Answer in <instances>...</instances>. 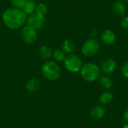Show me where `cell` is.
I'll return each mask as SVG.
<instances>
[{
    "label": "cell",
    "instance_id": "1",
    "mask_svg": "<svg viewBox=\"0 0 128 128\" xmlns=\"http://www.w3.org/2000/svg\"><path fill=\"white\" fill-rule=\"evenodd\" d=\"M4 24L10 29H18L22 28L26 22L27 15L22 10L10 8L5 10L2 14Z\"/></svg>",
    "mask_w": 128,
    "mask_h": 128
},
{
    "label": "cell",
    "instance_id": "2",
    "mask_svg": "<svg viewBox=\"0 0 128 128\" xmlns=\"http://www.w3.org/2000/svg\"><path fill=\"white\" fill-rule=\"evenodd\" d=\"M41 72L44 76L50 81H56L61 76L62 70L58 64L54 62H45L41 68Z\"/></svg>",
    "mask_w": 128,
    "mask_h": 128
},
{
    "label": "cell",
    "instance_id": "3",
    "mask_svg": "<svg viewBox=\"0 0 128 128\" xmlns=\"http://www.w3.org/2000/svg\"><path fill=\"white\" fill-rule=\"evenodd\" d=\"M81 76L87 82H94L100 76V68L94 63H87L81 68Z\"/></svg>",
    "mask_w": 128,
    "mask_h": 128
},
{
    "label": "cell",
    "instance_id": "4",
    "mask_svg": "<svg viewBox=\"0 0 128 128\" xmlns=\"http://www.w3.org/2000/svg\"><path fill=\"white\" fill-rule=\"evenodd\" d=\"M100 48V42L95 38H91L83 44L81 52L86 57H92L98 52Z\"/></svg>",
    "mask_w": 128,
    "mask_h": 128
},
{
    "label": "cell",
    "instance_id": "5",
    "mask_svg": "<svg viewBox=\"0 0 128 128\" xmlns=\"http://www.w3.org/2000/svg\"><path fill=\"white\" fill-rule=\"evenodd\" d=\"M65 68L70 73H77L81 70L82 62L81 58L76 55H69L64 61Z\"/></svg>",
    "mask_w": 128,
    "mask_h": 128
},
{
    "label": "cell",
    "instance_id": "6",
    "mask_svg": "<svg viewBox=\"0 0 128 128\" xmlns=\"http://www.w3.org/2000/svg\"><path fill=\"white\" fill-rule=\"evenodd\" d=\"M21 37L25 43L28 44H33L36 42L38 39L37 30L30 26H26L22 30Z\"/></svg>",
    "mask_w": 128,
    "mask_h": 128
},
{
    "label": "cell",
    "instance_id": "7",
    "mask_svg": "<svg viewBox=\"0 0 128 128\" xmlns=\"http://www.w3.org/2000/svg\"><path fill=\"white\" fill-rule=\"evenodd\" d=\"M46 22V17L41 16L36 13L29 15L28 17H27L26 20V26H30L36 30L40 29L44 27V24Z\"/></svg>",
    "mask_w": 128,
    "mask_h": 128
},
{
    "label": "cell",
    "instance_id": "8",
    "mask_svg": "<svg viewBox=\"0 0 128 128\" xmlns=\"http://www.w3.org/2000/svg\"><path fill=\"white\" fill-rule=\"evenodd\" d=\"M117 68L116 62L112 58H107L103 62L100 68V71L105 75H110L115 72Z\"/></svg>",
    "mask_w": 128,
    "mask_h": 128
},
{
    "label": "cell",
    "instance_id": "9",
    "mask_svg": "<svg viewBox=\"0 0 128 128\" xmlns=\"http://www.w3.org/2000/svg\"><path fill=\"white\" fill-rule=\"evenodd\" d=\"M117 39L116 34L111 29H106L101 34V40L106 45H112Z\"/></svg>",
    "mask_w": 128,
    "mask_h": 128
},
{
    "label": "cell",
    "instance_id": "10",
    "mask_svg": "<svg viewBox=\"0 0 128 128\" xmlns=\"http://www.w3.org/2000/svg\"><path fill=\"white\" fill-rule=\"evenodd\" d=\"M112 10L116 16H123L126 13V6L123 2L117 1L113 3L112 7Z\"/></svg>",
    "mask_w": 128,
    "mask_h": 128
},
{
    "label": "cell",
    "instance_id": "11",
    "mask_svg": "<svg viewBox=\"0 0 128 128\" xmlns=\"http://www.w3.org/2000/svg\"><path fill=\"white\" fill-rule=\"evenodd\" d=\"M106 114V110L101 105H97L93 107L90 112V116L94 119H101Z\"/></svg>",
    "mask_w": 128,
    "mask_h": 128
},
{
    "label": "cell",
    "instance_id": "12",
    "mask_svg": "<svg viewBox=\"0 0 128 128\" xmlns=\"http://www.w3.org/2000/svg\"><path fill=\"white\" fill-rule=\"evenodd\" d=\"M75 48H76V45L73 40L66 39L64 40L62 44V50L64 52V53L71 54L75 50Z\"/></svg>",
    "mask_w": 128,
    "mask_h": 128
},
{
    "label": "cell",
    "instance_id": "13",
    "mask_svg": "<svg viewBox=\"0 0 128 128\" xmlns=\"http://www.w3.org/2000/svg\"><path fill=\"white\" fill-rule=\"evenodd\" d=\"M36 7H37V4L34 0H26V4L22 10L26 15H32L35 13Z\"/></svg>",
    "mask_w": 128,
    "mask_h": 128
},
{
    "label": "cell",
    "instance_id": "14",
    "mask_svg": "<svg viewBox=\"0 0 128 128\" xmlns=\"http://www.w3.org/2000/svg\"><path fill=\"white\" fill-rule=\"evenodd\" d=\"M40 82L38 78H32L26 83V89L29 92H36L40 87Z\"/></svg>",
    "mask_w": 128,
    "mask_h": 128
},
{
    "label": "cell",
    "instance_id": "15",
    "mask_svg": "<svg viewBox=\"0 0 128 128\" xmlns=\"http://www.w3.org/2000/svg\"><path fill=\"white\" fill-rule=\"evenodd\" d=\"M39 54H40V56L43 59L47 60V59L50 58L52 56V50L49 46L44 45V46H42L40 48Z\"/></svg>",
    "mask_w": 128,
    "mask_h": 128
},
{
    "label": "cell",
    "instance_id": "16",
    "mask_svg": "<svg viewBox=\"0 0 128 128\" xmlns=\"http://www.w3.org/2000/svg\"><path fill=\"white\" fill-rule=\"evenodd\" d=\"M99 82H100V86L103 88H105V89L110 88L112 87V80L109 76H100V80H99Z\"/></svg>",
    "mask_w": 128,
    "mask_h": 128
},
{
    "label": "cell",
    "instance_id": "17",
    "mask_svg": "<svg viewBox=\"0 0 128 128\" xmlns=\"http://www.w3.org/2000/svg\"><path fill=\"white\" fill-rule=\"evenodd\" d=\"M113 98H114V96H113L112 93H111L110 92H106L100 95V102L104 105L109 104L113 100Z\"/></svg>",
    "mask_w": 128,
    "mask_h": 128
},
{
    "label": "cell",
    "instance_id": "18",
    "mask_svg": "<svg viewBox=\"0 0 128 128\" xmlns=\"http://www.w3.org/2000/svg\"><path fill=\"white\" fill-rule=\"evenodd\" d=\"M47 12H48V8L45 3H40V4H37L36 10H35V13L41 16L46 17Z\"/></svg>",
    "mask_w": 128,
    "mask_h": 128
},
{
    "label": "cell",
    "instance_id": "19",
    "mask_svg": "<svg viewBox=\"0 0 128 128\" xmlns=\"http://www.w3.org/2000/svg\"><path fill=\"white\" fill-rule=\"evenodd\" d=\"M52 57L56 62H64L66 58L64 52L62 50H56V51H54L52 52Z\"/></svg>",
    "mask_w": 128,
    "mask_h": 128
},
{
    "label": "cell",
    "instance_id": "20",
    "mask_svg": "<svg viewBox=\"0 0 128 128\" xmlns=\"http://www.w3.org/2000/svg\"><path fill=\"white\" fill-rule=\"evenodd\" d=\"M10 1L12 5L14 6V8H18L20 10L23 9L26 2V0H10Z\"/></svg>",
    "mask_w": 128,
    "mask_h": 128
},
{
    "label": "cell",
    "instance_id": "21",
    "mask_svg": "<svg viewBox=\"0 0 128 128\" xmlns=\"http://www.w3.org/2000/svg\"><path fill=\"white\" fill-rule=\"evenodd\" d=\"M122 73L123 76L128 80V62H124L122 67Z\"/></svg>",
    "mask_w": 128,
    "mask_h": 128
},
{
    "label": "cell",
    "instance_id": "22",
    "mask_svg": "<svg viewBox=\"0 0 128 128\" xmlns=\"http://www.w3.org/2000/svg\"><path fill=\"white\" fill-rule=\"evenodd\" d=\"M121 26L122 28L128 30V16L122 18V20H121Z\"/></svg>",
    "mask_w": 128,
    "mask_h": 128
},
{
    "label": "cell",
    "instance_id": "23",
    "mask_svg": "<svg viewBox=\"0 0 128 128\" xmlns=\"http://www.w3.org/2000/svg\"><path fill=\"white\" fill-rule=\"evenodd\" d=\"M123 117H124V119L125 122H127L128 123V108L126 109V110L124 111V115H123Z\"/></svg>",
    "mask_w": 128,
    "mask_h": 128
},
{
    "label": "cell",
    "instance_id": "24",
    "mask_svg": "<svg viewBox=\"0 0 128 128\" xmlns=\"http://www.w3.org/2000/svg\"><path fill=\"white\" fill-rule=\"evenodd\" d=\"M97 34H98V31H97L96 29H93V30L92 31V32H91V35L93 37L92 38H94V37H96Z\"/></svg>",
    "mask_w": 128,
    "mask_h": 128
},
{
    "label": "cell",
    "instance_id": "25",
    "mask_svg": "<svg viewBox=\"0 0 128 128\" xmlns=\"http://www.w3.org/2000/svg\"><path fill=\"white\" fill-rule=\"evenodd\" d=\"M122 128H128V124H125V125H124V126Z\"/></svg>",
    "mask_w": 128,
    "mask_h": 128
},
{
    "label": "cell",
    "instance_id": "26",
    "mask_svg": "<svg viewBox=\"0 0 128 128\" xmlns=\"http://www.w3.org/2000/svg\"><path fill=\"white\" fill-rule=\"evenodd\" d=\"M124 2H128V0H123Z\"/></svg>",
    "mask_w": 128,
    "mask_h": 128
},
{
    "label": "cell",
    "instance_id": "27",
    "mask_svg": "<svg viewBox=\"0 0 128 128\" xmlns=\"http://www.w3.org/2000/svg\"></svg>",
    "mask_w": 128,
    "mask_h": 128
}]
</instances>
